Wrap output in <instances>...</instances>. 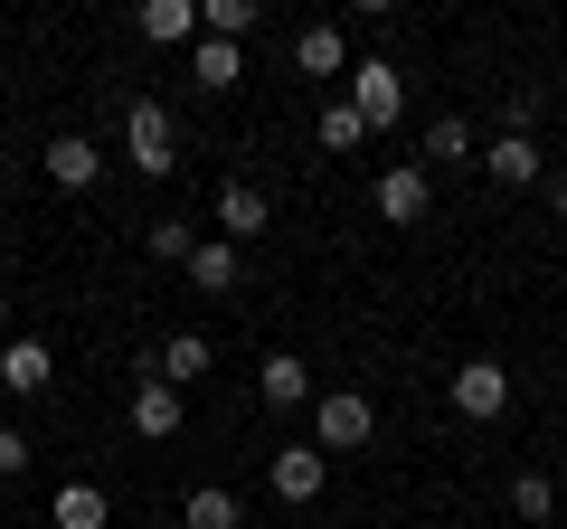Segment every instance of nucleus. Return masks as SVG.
<instances>
[{
    "instance_id": "f3484780",
    "label": "nucleus",
    "mask_w": 567,
    "mask_h": 529,
    "mask_svg": "<svg viewBox=\"0 0 567 529\" xmlns=\"http://www.w3.org/2000/svg\"><path fill=\"white\" fill-rule=\"evenodd\" d=\"M189 76H199V95H227V85H246V48H227V39H199Z\"/></svg>"
},
{
    "instance_id": "423d86ee",
    "label": "nucleus",
    "mask_w": 567,
    "mask_h": 529,
    "mask_svg": "<svg viewBox=\"0 0 567 529\" xmlns=\"http://www.w3.org/2000/svg\"><path fill=\"white\" fill-rule=\"evenodd\" d=\"M133 435L142 445H171V435H181V387H171L152 360L133 369Z\"/></svg>"
},
{
    "instance_id": "a878e982",
    "label": "nucleus",
    "mask_w": 567,
    "mask_h": 529,
    "mask_svg": "<svg viewBox=\"0 0 567 529\" xmlns=\"http://www.w3.org/2000/svg\"><path fill=\"white\" fill-rule=\"evenodd\" d=\"M548 208H558V218H567V170H558V180H548Z\"/></svg>"
},
{
    "instance_id": "f8f14e48",
    "label": "nucleus",
    "mask_w": 567,
    "mask_h": 529,
    "mask_svg": "<svg viewBox=\"0 0 567 529\" xmlns=\"http://www.w3.org/2000/svg\"><path fill=\"white\" fill-rule=\"evenodd\" d=\"M256 397H265V407H275V416H293V407H312L322 387H312V369L293 360V350H275V360L256 369Z\"/></svg>"
},
{
    "instance_id": "0eeeda50",
    "label": "nucleus",
    "mask_w": 567,
    "mask_h": 529,
    "mask_svg": "<svg viewBox=\"0 0 567 529\" xmlns=\"http://www.w3.org/2000/svg\"><path fill=\"white\" fill-rule=\"evenodd\" d=\"M0 387H10V397H48V387H58V350H48L39 331H10V341H0Z\"/></svg>"
},
{
    "instance_id": "ddd939ff",
    "label": "nucleus",
    "mask_w": 567,
    "mask_h": 529,
    "mask_svg": "<svg viewBox=\"0 0 567 529\" xmlns=\"http://www.w3.org/2000/svg\"><path fill=\"white\" fill-rule=\"evenodd\" d=\"M189 284H199V293H237L246 284V246H227L218 227H208V237L189 246Z\"/></svg>"
},
{
    "instance_id": "4be33fe9",
    "label": "nucleus",
    "mask_w": 567,
    "mask_h": 529,
    "mask_svg": "<svg viewBox=\"0 0 567 529\" xmlns=\"http://www.w3.org/2000/svg\"><path fill=\"white\" fill-rule=\"evenodd\" d=\"M312 143H322V152H360V143H369V123L350 114V104H322V123H312Z\"/></svg>"
},
{
    "instance_id": "dca6fc26",
    "label": "nucleus",
    "mask_w": 567,
    "mask_h": 529,
    "mask_svg": "<svg viewBox=\"0 0 567 529\" xmlns=\"http://www.w3.org/2000/svg\"><path fill=\"white\" fill-rule=\"evenodd\" d=\"M208 360H218V350H208V331H171V341H162V360H152V369H162L171 387H189V378H208Z\"/></svg>"
},
{
    "instance_id": "9b49d317",
    "label": "nucleus",
    "mask_w": 567,
    "mask_h": 529,
    "mask_svg": "<svg viewBox=\"0 0 567 529\" xmlns=\"http://www.w3.org/2000/svg\"><path fill=\"white\" fill-rule=\"evenodd\" d=\"M39 170H48V189H95V180H104V143H85V133H58V143L39 152Z\"/></svg>"
},
{
    "instance_id": "bb28decb",
    "label": "nucleus",
    "mask_w": 567,
    "mask_h": 529,
    "mask_svg": "<svg viewBox=\"0 0 567 529\" xmlns=\"http://www.w3.org/2000/svg\"><path fill=\"white\" fill-rule=\"evenodd\" d=\"M0 341H10V293H0Z\"/></svg>"
},
{
    "instance_id": "393cba45",
    "label": "nucleus",
    "mask_w": 567,
    "mask_h": 529,
    "mask_svg": "<svg viewBox=\"0 0 567 529\" xmlns=\"http://www.w3.org/2000/svg\"><path fill=\"white\" fill-rule=\"evenodd\" d=\"M10 473H29V435L20 426H0V483H10Z\"/></svg>"
},
{
    "instance_id": "a211bd4d",
    "label": "nucleus",
    "mask_w": 567,
    "mask_h": 529,
    "mask_svg": "<svg viewBox=\"0 0 567 529\" xmlns=\"http://www.w3.org/2000/svg\"><path fill=\"white\" fill-rule=\"evenodd\" d=\"M104 520H114L104 483H58V529H104Z\"/></svg>"
},
{
    "instance_id": "b1692460",
    "label": "nucleus",
    "mask_w": 567,
    "mask_h": 529,
    "mask_svg": "<svg viewBox=\"0 0 567 529\" xmlns=\"http://www.w3.org/2000/svg\"><path fill=\"white\" fill-rule=\"evenodd\" d=\"M142 246H152L162 264H189V246H199V227H189V218H152V227H142Z\"/></svg>"
},
{
    "instance_id": "4468645a",
    "label": "nucleus",
    "mask_w": 567,
    "mask_h": 529,
    "mask_svg": "<svg viewBox=\"0 0 567 529\" xmlns=\"http://www.w3.org/2000/svg\"><path fill=\"white\" fill-rule=\"evenodd\" d=\"M293 76H350V29L341 20H312L293 39Z\"/></svg>"
},
{
    "instance_id": "cd10ccee",
    "label": "nucleus",
    "mask_w": 567,
    "mask_h": 529,
    "mask_svg": "<svg viewBox=\"0 0 567 529\" xmlns=\"http://www.w3.org/2000/svg\"><path fill=\"white\" fill-rule=\"evenodd\" d=\"M0 162H10V152H0Z\"/></svg>"
},
{
    "instance_id": "6ab92c4d",
    "label": "nucleus",
    "mask_w": 567,
    "mask_h": 529,
    "mask_svg": "<svg viewBox=\"0 0 567 529\" xmlns=\"http://www.w3.org/2000/svg\"><path fill=\"white\" fill-rule=\"evenodd\" d=\"M265 10L256 0H199V39H227V48H246V29H256Z\"/></svg>"
},
{
    "instance_id": "2eb2a0df",
    "label": "nucleus",
    "mask_w": 567,
    "mask_h": 529,
    "mask_svg": "<svg viewBox=\"0 0 567 529\" xmlns=\"http://www.w3.org/2000/svg\"><path fill=\"white\" fill-rule=\"evenodd\" d=\"M142 39L152 48H181V39H199V0H142Z\"/></svg>"
},
{
    "instance_id": "6e6552de",
    "label": "nucleus",
    "mask_w": 567,
    "mask_h": 529,
    "mask_svg": "<svg viewBox=\"0 0 567 529\" xmlns=\"http://www.w3.org/2000/svg\"><path fill=\"white\" fill-rule=\"evenodd\" d=\"M425 208H435V170H425V162L379 170V218L388 227H425Z\"/></svg>"
},
{
    "instance_id": "f03ea898",
    "label": "nucleus",
    "mask_w": 567,
    "mask_h": 529,
    "mask_svg": "<svg viewBox=\"0 0 567 529\" xmlns=\"http://www.w3.org/2000/svg\"><path fill=\"white\" fill-rule=\"evenodd\" d=\"M341 104L369 123V133H388V123L406 114V66L398 58H350V95Z\"/></svg>"
},
{
    "instance_id": "1a4fd4ad",
    "label": "nucleus",
    "mask_w": 567,
    "mask_h": 529,
    "mask_svg": "<svg viewBox=\"0 0 567 529\" xmlns=\"http://www.w3.org/2000/svg\"><path fill=\"white\" fill-rule=\"evenodd\" d=\"M473 162L492 170V189H529V180H548V152L529 143V133H492V143L473 152Z\"/></svg>"
},
{
    "instance_id": "9d476101",
    "label": "nucleus",
    "mask_w": 567,
    "mask_h": 529,
    "mask_svg": "<svg viewBox=\"0 0 567 529\" xmlns=\"http://www.w3.org/2000/svg\"><path fill=\"white\" fill-rule=\"evenodd\" d=\"M265 227H275V199H265L256 180H227V189H218V237H227V246H256Z\"/></svg>"
},
{
    "instance_id": "aec40b11",
    "label": "nucleus",
    "mask_w": 567,
    "mask_h": 529,
    "mask_svg": "<svg viewBox=\"0 0 567 529\" xmlns=\"http://www.w3.org/2000/svg\"><path fill=\"white\" fill-rule=\"evenodd\" d=\"M181 529H237V491H227V483H199V491L181 501Z\"/></svg>"
},
{
    "instance_id": "412c9836",
    "label": "nucleus",
    "mask_w": 567,
    "mask_h": 529,
    "mask_svg": "<svg viewBox=\"0 0 567 529\" xmlns=\"http://www.w3.org/2000/svg\"><path fill=\"white\" fill-rule=\"evenodd\" d=\"M425 162L445 170V162H473V123L464 114H435V133H425Z\"/></svg>"
},
{
    "instance_id": "20e7f679",
    "label": "nucleus",
    "mask_w": 567,
    "mask_h": 529,
    "mask_svg": "<svg viewBox=\"0 0 567 529\" xmlns=\"http://www.w3.org/2000/svg\"><path fill=\"white\" fill-rule=\"evenodd\" d=\"M265 491H275L284 510H303V501H322V491H331V454H322V445H284L275 464H265Z\"/></svg>"
},
{
    "instance_id": "5701e85b",
    "label": "nucleus",
    "mask_w": 567,
    "mask_h": 529,
    "mask_svg": "<svg viewBox=\"0 0 567 529\" xmlns=\"http://www.w3.org/2000/svg\"><path fill=\"white\" fill-rule=\"evenodd\" d=\"M558 510V483L548 473H511V520H548Z\"/></svg>"
},
{
    "instance_id": "39448f33",
    "label": "nucleus",
    "mask_w": 567,
    "mask_h": 529,
    "mask_svg": "<svg viewBox=\"0 0 567 529\" xmlns=\"http://www.w3.org/2000/svg\"><path fill=\"white\" fill-rule=\"evenodd\" d=\"M445 387H454V416H473V426L511 416V369H502V360H464Z\"/></svg>"
},
{
    "instance_id": "f257e3e1",
    "label": "nucleus",
    "mask_w": 567,
    "mask_h": 529,
    "mask_svg": "<svg viewBox=\"0 0 567 529\" xmlns=\"http://www.w3.org/2000/svg\"><path fill=\"white\" fill-rule=\"evenodd\" d=\"M123 162H133L142 180H162V170L181 162V133H171V104L162 95H133V104H123Z\"/></svg>"
},
{
    "instance_id": "7ed1b4c3",
    "label": "nucleus",
    "mask_w": 567,
    "mask_h": 529,
    "mask_svg": "<svg viewBox=\"0 0 567 529\" xmlns=\"http://www.w3.org/2000/svg\"><path fill=\"white\" fill-rule=\"evenodd\" d=\"M369 435H379V407H369L360 387H322L312 397V445L322 454H360Z\"/></svg>"
}]
</instances>
